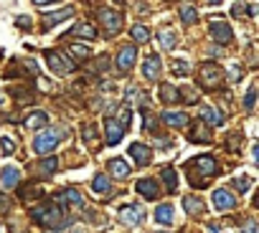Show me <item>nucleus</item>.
Listing matches in <instances>:
<instances>
[{
  "label": "nucleus",
  "mask_w": 259,
  "mask_h": 233,
  "mask_svg": "<svg viewBox=\"0 0 259 233\" xmlns=\"http://www.w3.org/2000/svg\"><path fill=\"white\" fill-rule=\"evenodd\" d=\"M183 170H186V175H188V183H191V188H196V190H203V188L211 183V178L219 172V162H216L211 155H201V157H193V160H188Z\"/></svg>",
  "instance_id": "f257e3e1"
},
{
  "label": "nucleus",
  "mask_w": 259,
  "mask_h": 233,
  "mask_svg": "<svg viewBox=\"0 0 259 233\" xmlns=\"http://www.w3.org/2000/svg\"><path fill=\"white\" fill-rule=\"evenodd\" d=\"M31 215H33V220H36L41 228H61V225L69 223L66 210H64L61 205H56L54 200L38 203L36 208H31Z\"/></svg>",
  "instance_id": "f03ea898"
},
{
  "label": "nucleus",
  "mask_w": 259,
  "mask_h": 233,
  "mask_svg": "<svg viewBox=\"0 0 259 233\" xmlns=\"http://www.w3.org/2000/svg\"><path fill=\"white\" fill-rule=\"evenodd\" d=\"M224 84V69L216 61H203L198 66V86L203 91H216Z\"/></svg>",
  "instance_id": "7ed1b4c3"
},
{
  "label": "nucleus",
  "mask_w": 259,
  "mask_h": 233,
  "mask_svg": "<svg viewBox=\"0 0 259 233\" xmlns=\"http://www.w3.org/2000/svg\"><path fill=\"white\" fill-rule=\"evenodd\" d=\"M97 21L104 28V36H117L122 31V13L112 11V8H99L97 11Z\"/></svg>",
  "instance_id": "20e7f679"
},
{
  "label": "nucleus",
  "mask_w": 259,
  "mask_h": 233,
  "mask_svg": "<svg viewBox=\"0 0 259 233\" xmlns=\"http://www.w3.org/2000/svg\"><path fill=\"white\" fill-rule=\"evenodd\" d=\"M59 142H61V132H59V130H46V132L36 135V140H33V150H36L38 155H49L51 150H56Z\"/></svg>",
  "instance_id": "39448f33"
},
{
  "label": "nucleus",
  "mask_w": 259,
  "mask_h": 233,
  "mask_svg": "<svg viewBox=\"0 0 259 233\" xmlns=\"http://www.w3.org/2000/svg\"><path fill=\"white\" fill-rule=\"evenodd\" d=\"M208 31H211V38H213L219 46H229V43L234 41V33H231L229 23H226V21H221V18H211Z\"/></svg>",
  "instance_id": "423d86ee"
},
{
  "label": "nucleus",
  "mask_w": 259,
  "mask_h": 233,
  "mask_svg": "<svg viewBox=\"0 0 259 233\" xmlns=\"http://www.w3.org/2000/svg\"><path fill=\"white\" fill-rule=\"evenodd\" d=\"M135 61H138V51H135V46H122V48L117 51V59H114V66H117L119 76H124L130 69H133Z\"/></svg>",
  "instance_id": "0eeeda50"
},
{
  "label": "nucleus",
  "mask_w": 259,
  "mask_h": 233,
  "mask_svg": "<svg viewBox=\"0 0 259 233\" xmlns=\"http://www.w3.org/2000/svg\"><path fill=\"white\" fill-rule=\"evenodd\" d=\"M46 61H49V69H51L56 76H66V74H71V69H74V64H71L64 53H59V51H46Z\"/></svg>",
  "instance_id": "6e6552de"
},
{
  "label": "nucleus",
  "mask_w": 259,
  "mask_h": 233,
  "mask_svg": "<svg viewBox=\"0 0 259 233\" xmlns=\"http://www.w3.org/2000/svg\"><path fill=\"white\" fill-rule=\"evenodd\" d=\"M54 203L61 205V208L66 210V205H71V208H81V205H84V198H81V193H79L76 188H64L61 193L54 195Z\"/></svg>",
  "instance_id": "1a4fd4ad"
},
{
  "label": "nucleus",
  "mask_w": 259,
  "mask_h": 233,
  "mask_svg": "<svg viewBox=\"0 0 259 233\" xmlns=\"http://www.w3.org/2000/svg\"><path fill=\"white\" fill-rule=\"evenodd\" d=\"M104 130H107L104 142H107V145H119L122 137H124V130H127V127L117 120V116H107V120H104Z\"/></svg>",
  "instance_id": "9d476101"
},
{
  "label": "nucleus",
  "mask_w": 259,
  "mask_h": 233,
  "mask_svg": "<svg viewBox=\"0 0 259 233\" xmlns=\"http://www.w3.org/2000/svg\"><path fill=\"white\" fill-rule=\"evenodd\" d=\"M117 215L124 225H140L143 223V208L140 205H122L117 210Z\"/></svg>",
  "instance_id": "9b49d317"
},
{
  "label": "nucleus",
  "mask_w": 259,
  "mask_h": 233,
  "mask_svg": "<svg viewBox=\"0 0 259 233\" xmlns=\"http://www.w3.org/2000/svg\"><path fill=\"white\" fill-rule=\"evenodd\" d=\"M160 71H163V61H160V56H158V53H150V56L145 59V64H143V76H145L148 81H158Z\"/></svg>",
  "instance_id": "f8f14e48"
},
{
  "label": "nucleus",
  "mask_w": 259,
  "mask_h": 233,
  "mask_svg": "<svg viewBox=\"0 0 259 233\" xmlns=\"http://www.w3.org/2000/svg\"><path fill=\"white\" fill-rule=\"evenodd\" d=\"M130 155H133V160H135V165H138V167H148V165H150V160H153L150 147H148V145H143V142L130 145Z\"/></svg>",
  "instance_id": "ddd939ff"
},
{
  "label": "nucleus",
  "mask_w": 259,
  "mask_h": 233,
  "mask_svg": "<svg viewBox=\"0 0 259 233\" xmlns=\"http://www.w3.org/2000/svg\"><path fill=\"white\" fill-rule=\"evenodd\" d=\"M135 190H138L145 200H155V198L160 195V185H158V180H153V178H143V180H138Z\"/></svg>",
  "instance_id": "4468645a"
},
{
  "label": "nucleus",
  "mask_w": 259,
  "mask_h": 233,
  "mask_svg": "<svg viewBox=\"0 0 259 233\" xmlns=\"http://www.w3.org/2000/svg\"><path fill=\"white\" fill-rule=\"evenodd\" d=\"M211 200H213V208H216V210H231V208L236 205V195H231V193L224 190V188L213 190Z\"/></svg>",
  "instance_id": "2eb2a0df"
},
{
  "label": "nucleus",
  "mask_w": 259,
  "mask_h": 233,
  "mask_svg": "<svg viewBox=\"0 0 259 233\" xmlns=\"http://www.w3.org/2000/svg\"><path fill=\"white\" fill-rule=\"evenodd\" d=\"M198 114H201V122L211 125V127H221L226 122V116L219 109H213V106H198Z\"/></svg>",
  "instance_id": "dca6fc26"
},
{
  "label": "nucleus",
  "mask_w": 259,
  "mask_h": 233,
  "mask_svg": "<svg viewBox=\"0 0 259 233\" xmlns=\"http://www.w3.org/2000/svg\"><path fill=\"white\" fill-rule=\"evenodd\" d=\"M0 183H3V188H8V190H16L21 185V170L13 167V165H6L3 172H0Z\"/></svg>",
  "instance_id": "f3484780"
},
{
  "label": "nucleus",
  "mask_w": 259,
  "mask_h": 233,
  "mask_svg": "<svg viewBox=\"0 0 259 233\" xmlns=\"http://www.w3.org/2000/svg\"><path fill=\"white\" fill-rule=\"evenodd\" d=\"M71 16H74V8H71V6H66V8H61V11H56V13H46V16H44V31L59 26L61 21H66V18H71Z\"/></svg>",
  "instance_id": "a211bd4d"
},
{
  "label": "nucleus",
  "mask_w": 259,
  "mask_h": 233,
  "mask_svg": "<svg viewBox=\"0 0 259 233\" xmlns=\"http://www.w3.org/2000/svg\"><path fill=\"white\" fill-rule=\"evenodd\" d=\"M188 140H191V142H198V145H211V142H213V137L208 135V127H206L203 122H196V125H191Z\"/></svg>",
  "instance_id": "6ab92c4d"
},
{
  "label": "nucleus",
  "mask_w": 259,
  "mask_h": 233,
  "mask_svg": "<svg viewBox=\"0 0 259 233\" xmlns=\"http://www.w3.org/2000/svg\"><path fill=\"white\" fill-rule=\"evenodd\" d=\"M173 205L170 203H163V205H158L155 208V213H153V218H155V223H160V225H173L176 223V218H173Z\"/></svg>",
  "instance_id": "aec40b11"
},
{
  "label": "nucleus",
  "mask_w": 259,
  "mask_h": 233,
  "mask_svg": "<svg viewBox=\"0 0 259 233\" xmlns=\"http://www.w3.org/2000/svg\"><path fill=\"white\" fill-rule=\"evenodd\" d=\"M13 99L18 104H31V101H36V91L28 84H16L13 86Z\"/></svg>",
  "instance_id": "412c9836"
},
{
  "label": "nucleus",
  "mask_w": 259,
  "mask_h": 233,
  "mask_svg": "<svg viewBox=\"0 0 259 233\" xmlns=\"http://www.w3.org/2000/svg\"><path fill=\"white\" fill-rule=\"evenodd\" d=\"M69 53H71V64H74V61H76V64H87L89 56H92V48L84 46V43H71V46H69Z\"/></svg>",
  "instance_id": "4be33fe9"
},
{
  "label": "nucleus",
  "mask_w": 259,
  "mask_h": 233,
  "mask_svg": "<svg viewBox=\"0 0 259 233\" xmlns=\"http://www.w3.org/2000/svg\"><path fill=\"white\" fill-rule=\"evenodd\" d=\"M107 170H109V175L117 178V180H124V178L130 175V165H127L124 160H119V157H117V160H109V162H107Z\"/></svg>",
  "instance_id": "5701e85b"
},
{
  "label": "nucleus",
  "mask_w": 259,
  "mask_h": 233,
  "mask_svg": "<svg viewBox=\"0 0 259 233\" xmlns=\"http://www.w3.org/2000/svg\"><path fill=\"white\" fill-rule=\"evenodd\" d=\"M183 208H186V213L193 215V218L203 215V200H201L198 195H186V198H183Z\"/></svg>",
  "instance_id": "b1692460"
},
{
  "label": "nucleus",
  "mask_w": 259,
  "mask_h": 233,
  "mask_svg": "<svg viewBox=\"0 0 259 233\" xmlns=\"http://www.w3.org/2000/svg\"><path fill=\"white\" fill-rule=\"evenodd\" d=\"M74 38H84V41H92V38H97V28L92 26V23H76L71 31H69Z\"/></svg>",
  "instance_id": "393cba45"
},
{
  "label": "nucleus",
  "mask_w": 259,
  "mask_h": 233,
  "mask_svg": "<svg viewBox=\"0 0 259 233\" xmlns=\"http://www.w3.org/2000/svg\"><path fill=\"white\" fill-rule=\"evenodd\" d=\"M163 122L168 127H186L188 125V114H183V111H163Z\"/></svg>",
  "instance_id": "a878e982"
},
{
  "label": "nucleus",
  "mask_w": 259,
  "mask_h": 233,
  "mask_svg": "<svg viewBox=\"0 0 259 233\" xmlns=\"http://www.w3.org/2000/svg\"><path fill=\"white\" fill-rule=\"evenodd\" d=\"M56 167H59L56 157H46V160H41L33 170H36V175H38V178H51V175L56 172Z\"/></svg>",
  "instance_id": "bb28decb"
},
{
  "label": "nucleus",
  "mask_w": 259,
  "mask_h": 233,
  "mask_svg": "<svg viewBox=\"0 0 259 233\" xmlns=\"http://www.w3.org/2000/svg\"><path fill=\"white\" fill-rule=\"evenodd\" d=\"M41 195H44V190H41L36 183H28V185H23V188L18 190V198H21V200H26V203H28V200H33V198L38 200Z\"/></svg>",
  "instance_id": "cd10ccee"
},
{
  "label": "nucleus",
  "mask_w": 259,
  "mask_h": 233,
  "mask_svg": "<svg viewBox=\"0 0 259 233\" xmlns=\"http://www.w3.org/2000/svg\"><path fill=\"white\" fill-rule=\"evenodd\" d=\"M92 190H94L97 195H109V190H112L109 178H107V175H97V178L92 180Z\"/></svg>",
  "instance_id": "c85d7f7f"
},
{
  "label": "nucleus",
  "mask_w": 259,
  "mask_h": 233,
  "mask_svg": "<svg viewBox=\"0 0 259 233\" xmlns=\"http://www.w3.org/2000/svg\"><path fill=\"white\" fill-rule=\"evenodd\" d=\"M46 122H49V114H46V111H31V114L26 116V127H31V130L44 127Z\"/></svg>",
  "instance_id": "c756f323"
},
{
  "label": "nucleus",
  "mask_w": 259,
  "mask_h": 233,
  "mask_svg": "<svg viewBox=\"0 0 259 233\" xmlns=\"http://www.w3.org/2000/svg\"><path fill=\"white\" fill-rule=\"evenodd\" d=\"M163 180H165L168 193H176L178 190V172L173 167H163Z\"/></svg>",
  "instance_id": "7c9ffc66"
},
{
  "label": "nucleus",
  "mask_w": 259,
  "mask_h": 233,
  "mask_svg": "<svg viewBox=\"0 0 259 233\" xmlns=\"http://www.w3.org/2000/svg\"><path fill=\"white\" fill-rule=\"evenodd\" d=\"M160 99H163L165 104H176V101H178V89H176L173 84H163V86H160Z\"/></svg>",
  "instance_id": "2f4dec72"
},
{
  "label": "nucleus",
  "mask_w": 259,
  "mask_h": 233,
  "mask_svg": "<svg viewBox=\"0 0 259 233\" xmlns=\"http://www.w3.org/2000/svg\"><path fill=\"white\" fill-rule=\"evenodd\" d=\"M130 36H133V41H135V43H148V41H150V31H148L145 26H133Z\"/></svg>",
  "instance_id": "473e14b6"
},
{
  "label": "nucleus",
  "mask_w": 259,
  "mask_h": 233,
  "mask_svg": "<svg viewBox=\"0 0 259 233\" xmlns=\"http://www.w3.org/2000/svg\"><path fill=\"white\" fill-rule=\"evenodd\" d=\"M124 101H127V104H145V101H148V96H145V91H143V89H130Z\"/></svg>",
  "instance_id": "72a5a7b5"
},
{
  "label": "nucleus",
  "mask_w": 259,
  "mask_h": 233,
  "mask_svg": "<svg viewBox=\"0 0 259 233\" xmlns=\"http://www.w3.org/2000/svg\"><path fill=\"white\" fill-rule=\"evenodd\" d=\"M181 21H183L186 26H193V23L198 21V11H196V8H191V6L181 8Z\"/></svg>",
  "instance_id": "f704fd0d"
},
{
  "label": "nucleus",
  "mask_w": 259,
  "mask_h": 233,
  "mask_svg": "<svg viewBox=\"0 0 259 233\" xmlns=\"http://www.w3.org/2000/svg\"><path fill=\"white\" fill-rule=\"evenodd\" d=\"M178 99H183L186 104H196V101H198V96H196V89H193V86H183V89L178 91Z\"/></svg>",
  "instance_id": "c9c22d12"
},
{
  "label": "nucleus",
  "mask_w": 259,
  "mask_h": 233,
  "mask_svg": "<svg viewBox=\"0 0 259 233\" xmlns=\"http://www.w3.org/2000/svg\"><path fill=\"white\" fill-rule=\"evenodd\" d=\"M251 183H254V180H251V178H246V175H239V178H234V180H231V185H234L239 193H246V190L251 188Z\"/></svg>",
  "instance_id": "e433bc0d"
},
{
  "label": "nucleus",
  "mask_w": 259,
  "mask_h": 233,
  "mask_svg": "<svg viewBox=\"0 0 259 233\" xmlns=\"http://www.w3.org/2000/svg\"><path fill=\"white\" fill-rule=\"evenodd\" d=\"M143 120H145L143 130H145L148 135H155V137H158V130H155V116H153L150 111H143Z\"/></svg>",
  "instance_id": "4c0bfd02"
},
{
  "label": "nucleus",
  "mask_w": 259,
  "mask_h": 233,
  "mask_svg": "<svg viewBox=\"0 0 259 233\" xmlns=\"http://www.w3.org/2000/svg\"><path fill=\"white\" fill-rule=\"evenodd\" d=\"M160 43H163L165 48H173V46L178 43V33H173V31H163V33H160Z\"/></svg>",
  "instance_id": "58836bf2"
},
{
  "label": "nucleus",
  "mask_w": 259,
  "mask_h": 233,
  "mask_svg": "<svg viewBox=\"0 0 259 233\" xmlns=\"http://www.w3.org/2000/svg\"><path fill=\"white\" fill-rule=\"evenodd\" d=\"M236 147H241V135L239 132H231L229 135V142H226V150L229 152H236Z\"/></svg>",
  "instance_id": "ea45409f"
},
{
  "label": "nucleus",
  "mask_w": 259,
  "mask_h": 233,
  "mask_svg": "<svg viewBox=\"0 0 259 233\" xmlns=\"http://www.w3.org/2000/svg\"><path fill=\"white\" fill-rule=\"evenodd\" d=\"M188 71H191V66L186 61H173V74L176 76H188Z\"/></svg>",
  "instance_id": "a19ab883"
},
{
  "label": "nucleus",
  "mask_w": 259,
  "mask_h": 233,
  "mask_svg": "<svg viewBox=\"0 0 259 233\" xmlns=\"http://www.w3.org/2000/svg\"><path fill=\"white\" fill-rule=\"evenodd\" d=\"M94 135H97V127L94 125H84V142L89 147H94Z\"/></svg>",
  "instance_id": "79ce46f5"
},
{
  "label": "nucleus",
  "mask_w": 259,
  "mask_h": 233,
  "mask_svg": "<svg viewBox=\"0 0 259 233\" xmlns=\"http://www.w3.org/2000/svg\"><path fill=\"white\" fill-rule=\"evenodd\" d=\"M254 99H256V89L251 86V89L246 91V96H244V109H246V111H251V109H254Z\"/></svg>",
  "instance_id": "37998d69"
},
{
  "label": "nucleus",
  "mask_w": 259,
  "mask_h": 233,
  "mask_svg": "<svg viewBox=\"0 0 259 233\" xmlns=\"http://www.w3.org/2000/svg\"><path fill=\"white\" fill-rule=\"evenodd\" d=\"M246 11H249V6H246V3H241V0H236V3L231 6V16H234V18H239V16H244Z\"/></svg>",
  "instance_id": "c03bdc74"
},
{
  "label": "nucleus",
  "mask_w": 259,
  "mask_h": 233,
  "mask_svg": "<svg viewBox=\"0 0 259 233\" xmlns=\"http://www.w3.org/2000/svg\"><path fill=\"white\" fill-rule=\"evenodd\" d=\"M0 150H3L6 155H11V152L16 150V142H13V140H8V137H3V140H0Z\"/></svg>",
  "instance_id": "a18cd8bd"
},
{
  "label": "nucleus",
  "mask_w": 259,
  "mask_h": 233,
  "mask_svg": "<svg viewBox=\"0 0 259 233\" xmlns=\"http://www.w3.org/2000/svg\"><path fill=\"white\" fill-rule=\"evenodd\" d=\"M16 26H18V28H31L33 21H31L28 16H18V18H16Z\"/></svg>",
  "instance_id": "49530a36"
},
{
  "label": "nucleus",
  "mask_w": 259,
  "mask_h": 233,
  "mask_svg": "<svg viewBox=\"0 0 259 233\" xmlns=\"http://www.w3.org/2000/svg\"><path fill=\"white\" fill-rule=\"evenodd\" d=\"M244 233H259V230H256V220H254V218H249V220L244 223Z\"/></svg>",
  "instance_id": "de8ad7c7"
},
{
  "label": "nucleus",
  "mask_w": 259,
  "mask_h": 233,
  "mask_svg": "<svg viewBox=\"0 0 259 233\" xmlns=\"http://www.w3.org/2000/svg\"><path fill=\"white\" fill-rule=\"evenodd\" d=\"M231 79L236 81V79H241V69L239 66H234V71H231Z\"/></svg>",
  "instance_id": "09e8293b"
},
{
  "label": "nucleus",
  "mask_w": 259,
  "mask_h": 233,
  "mask_svg": "<svg viewBox=\"0 0 259 233\" xmlns=\"http://www.w3.org/2000/svg\"><path fill=\"white\" fill-rule=\"evenodd\" d=\"M36 6H49V3H54V0H33Z\"/></svg>",
  "instance_id": "8fccbe9b"
},
{
  "label": "nucleus",
  "mask_w": 259,
  "mask_h": 233,
  "mask_svg": "<svg viewBox=\"0 0 259 233\" xmlns=\"http://www.w3.org/2000/svg\"><path fill=\"white\" fill-rule=\"evenodd\" d=\"M206 3H211V6H216V3H221V0H206Z\"/></svg>",
  "instance_id": "3c124183"
},
{
  "label": "nucleus",
  "mask_w": 259,
  "mask_h": 233,
  "mask_svg": "<svg viewBox=\"0 0 259 233\" xmlns=\"http://www.w3.org/2000/svg\"><path fill=\"white\" fill-rule=\"evenodd\" d=\"M0 104H3V91H0Z\"/></svg>",
  "instance_id": "603ef678"
},
{
  "label": "nucleus",
  "mask_w": 259,
  "mask_h": 233,
  "mask_svg": "<svg viewBox=\"0 0 259 233\" xmlns=\"http://www.w3.org/2000/svg\"><path fill=\"white\" fill-rule=\"evenodd\" d=\"M71 233H81V230H71Z\"/></svg>",
  "instance_id": "864d4df0"
}]
</instances>
